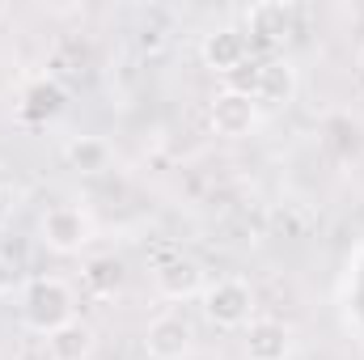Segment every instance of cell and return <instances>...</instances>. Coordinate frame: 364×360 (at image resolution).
<instances>
[{
  "mask_svg": "<svg viewBox=\"0 0 364 360\" xmlns=\"http://www.w3.org/2000/svg\"><path fill=\"white\" fill-rule=\"evenodd\" d=\"M4 216H9V195L0 191V225H4Z\"/></svg>",
  "mask_w": 364,
  "mask_h": 360,
  "instance_id": "cell-16",
  "label": "cell"
},
{
  "mask_svg": "<svg viewBox=\"0 0 364 360\" xmlns=\"http://www.w3.org/2000/svg\"><path fill=\"white\" fill-rule=\"evenodd\" d=\"M64 90L55 85V81H34L26 97H21V119H30V123H47V119H55L60 110H64Z\"/></svg>",
  "mask_w": 364,
  "mask_h": 360,
  "instance_id": "cell-12",
  "label": "cell"
},
{
  "mask_svg": "<svg viewBox=\"0 0 364 360\" xmlns=\"http://www.w3.org/2000/svg\"><path fill=\"white\" fill-rule=\"evenodd\" d=\"M38 238L55 255H81L93 242V216L85 208H77V203H55L38 221Z\"/></svg>",
  "mask_w": 364,
  "mask_h": 360,
  "instance_id": "cell-3",
  "label": "cell"
},
{
  "mask_svg": "<svg viewBox=\"0 0 364 360\" xmlns=\"http://www.w3.org/2000/svg\"><path fill=\"white\" fill-rule=\"evenodd\" d=\"M246 34H250V43L284 47V43L296 34V9H292V4H284V0L250 4V13H246Z\"/></svg>",
  "mask_w": 364,
  "mask_h": 360,
  "instance_id": "cell-7",
  "label": "cell"
},
{
  "mask_svg": "<svg viewBox=\"0 0 364 360\" xmlns=\"http://www.w3.org/2000/svg\"><path fill=\"white\" fill-rule=\"evenodd\" d=\"M77 318V292L73 284L55 280V275H43V280H30L26 284V297H21V322L34 331V335H51L60 327H68Z\"/></svg>",
  "mask_w": 364,
  "mask_h": 360,
  "instance_id": "cell-1",
  "label": "cell"
},
{
  "mask_svg": "<svg viewBox=\"0 0 364 360\" xmlns=\"http://www.w3.org/2000/svg\"><path fill=\"white\" fill-rule=\"evenodd\" d=\"M199 301H203V318L220 331H246L255 322V288L237 275L208 280Z\"/></svg>",
  "mask_w": 364,
  "mask_h": 360,
  "instance_id": "cell-2",
  "label": "cell"
},
{
  "mask_svg": "<svg viewBox=\"0 0 364 360\" xmlns=\"http://www.w3.org/2000/svg\"><path fill=\"white\" fill-rule=\"evenodd\" d=\"M233 90H246L259 106H288L296 97V68L288 60H263V64H255L250 81L233 85Z\"/></svg>",
  "mask_w": 364,
  "mask_h": 360,
  "instance_id": "cell-6",
  "label": "cell"
},
{
  "mask_svg": "<svg viewBox=\"0 0 364 360\" xmlns=\"http://www.w3.org/2000/svg\"><path fill=\"white\" fill-rule=\"evenodd\" d=\"M81 280H85V288H90L93 297H114V292L123 288L127 271H123V263H119L114 255H97V259H90V263H85Z\"/></svg>",
  "mask_w": 364,
  "mask_h": 360,
  "instance_id": "cell-14",
  "label": "cell"
},
{
  "mask_svg": "<svg viewBox=\"0 0 364 360\" xmlns=\"http://www.w3.org/2000/svg\"><path fill=\"white\" fill-rule=\"evenodd\" d=\"M246 360H288L292 356V327L279 318H255L242 339Z\"/></svg>",
  "mask_w": 364,
  "mask_h": 360,
  "instance_id": "cell-10",
  "label": "cell"
},
{
  "mask_svg": "<svg viewBox=\"0 0 364 360\" xmlns=\"http://www.w3.org/2000/svg\"><path fill=\"white\" fill-rule=\"evenodd\" d=\"M13 284H17V268H13V263H9V259L0 255V301H4L9 292H13Z\"/></svg>",
  "mask_w": 364,
  "mask_h": 360,
  "instance_id": "cell-15",
  "label": "cell"
},
{
  "mask_svg": "<svg viewBox=\"0 0 364 360\" xmlns=\"http://www.w3.org/2000/svg\"><path fill=\"white\" fill-rule=\"evenodd\" d=\"M43 344H47V360H90L93 348H97V331H93L90 322L73 318L68 327L51 331Z\"/></svg>",
  "mask_w": 364,
  "mask_h": 360,
  "instance_id": "cell-11",
  "label": "cell"
},
{
  "mask_svg": "<svg viewBox=\"0 0 364 360\" xmlns=\"http://www.w3.org/2000/svg\"><path fill=\"white\" fill-rule=\"evenodd\" d=\"M153 284H157V292H161L166 301H191V297H203L208 271L199 268L195 259H186V255H174V259L157 263Z\"/></svg>",
  "mask_w": 364,
  "mask_h": 360,
  "instance_id": "cell-8",
  "label": "cell"
},
{
  "mask_svg": "<svg viewBox=\"0 0 364 360\" xmlns=\"http://www.w3.org/2000/svg\"><path fill=\"white\" fill-rule=\"evenodd\" d=\"M208 123H212V132L225 136V140H246V136L259 132V123H263V106H259L246 90L225 85V90L212 97V106H208Z\"/></svg>",
  "mask_w": 364,
  "mask_h": 360,
  "instance_id": "cell-4",
  "label": "cell"
},
{
  "mask_svg": "<svg viewBox=\"0 0 364 360\" xmlns=\"http://www.w3.org/2000/svg\"><path fill=\"white\" fill-rule=\"evenodd\" d=\"M64 157H68V166L73 170H81V174H102V170H110V144L102 140V136H77V140H68V149H64Z\"/></svg>",
  "mask_w": 364,
  "mask_h": 360,
  "instance_id": "cell-13",
  "label": "cell"
},
{
  "mask_svg": "<svg viewBox=\"0 0 364 360\" xmlns=\"http://www.w3.org/2000/svg\"><path fill=\"white\" fill-rule=\"evenodd\" d=\"M250 51H255V43H250V34H246L242 26H216V30H208L203 43H199L203 68L216 73V77H225V81H233V77L250 64Z\"/></svg>",
  "mask_w": 364,
  "mask_h": 360,
  "instance_id": "cell-5",
  "label": "cell"
},
{
  "mask_svg": "<svg viewBox=\"0 0 364 360\" xmlns=\"http://www.w3.org/2000/svg\"><path fill=\"white\" fill-rule=\"evenodd\" d=\"M191 344H195V331L182 314H161L144 331V348L153 360H182L191 352Z\"/></svg>",
  "mask_w": 364,
  "mask_h": 360,
  "instance_id": "cell-9",
  "label": "cell"
}]
</instances>
